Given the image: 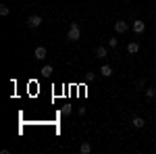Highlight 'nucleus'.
<instances>
[{
  "mask_svg": "<svg viewBox=\"0 0 156 154\" xmlns=\"http://www.w3.org/2000/svg\"><path fill=\"white\" fill-rule=\"evenodd\" d=\"M79 38H81V27H79V23H71V27H69V34H67V40L77 42Z\"/></svg>",
  "mask_w": 156,
  "mask_h": 154,
  "instance_id": "f257e3e1",
  "label": "nucleus"
},
{
  "mask_svg": "<svg viewBox=\"0 0 156 154\" xmlns=\"http://www.w3.org/2000/svg\"><path fill=\"white\" fill-rule=\"evenodd\" d=\"M40 25H42V17H40V15H31V17L27 19V27H29V29H36Z\"/></svg>",
  "mask_w": 156,
  "mask_h": 154,
  "instance_id": "f03ea898",
  "label": "nucleus"
},
{
  "mask_svg": "<svg viewBox=\"0 0 156 154\" xmlns=\"http://www.w3.org/2000/svg\"><path fill=\"white\" fill-rule=\"evenodd\" d=\"M46 54H48L46 46H37V48H36V52H34V56H36L37 60H44V59H46Z\"/></svg>",
  "mask_w": 156,
  "mask_h": 154,
  "instance_id": "7ed1b4c3",
  "label": "nucleus"
},
{
  "mask_svg": "<svg viewBox=\"0 0 156 154\" xmlns=\"http://www.w3.org/2000/svg\"><path fill=\"white\" fill-rule=\"evenodd\" d=\"M127 29H129L127 21H117V23H115V31H117V34H125Z\"/></svg>",
  "mask_w": 156,
  "mask_h": 154,
  "instance_id": "20e7f679",
  "label": "nucleus"
},
{
  "mask_svg": "<svg viewBox=\"0 0 156 154\" xmlns=\"http://www.w3.org/2000/svg\"><path fill=\"white\" fill-rule=\"evenodd\" d=\"M144 29H146V23L142 21V19L133 21V31H135V34H144Z\"/></svg>",
  "mask_w": 156,
  "mask_h": 154,
  "instance_id": "39448f33",
  "label": "nucleus"
},
{
  "mask_svg": "<svg viewBox=\"0 0 156 154\" xmlns=\"http://www.w3.org/2000/svg\"><path fill=\"white\" fill-rule=\"evenodd\" d=\"M131 125L135 127V129H142V127H146V119H142V117H133V119H131Z\"/></svg>",
  "mask_w": 156,
  "mask_h": 154,
  "instance_id": "423d86ee",
  "label": "nucleus"
},
{
  "mask_svg": "<svg viewBox=\"0 0 156 154\" xmlns=\"http://www.w3.org/2000/svg\"><path fill=\"white\" fill-rule=\"evenodd\" d=\"M94 54H96V59H106V54H108L106 46H96V50H94Z\"/></svg>",
  "mask_w": 156,
  "mask_h": 154,
  "instance_id": "0eeeda50",
  "label": "nucleus"
},
{
  "mask_svg": "<svg viewBox=\"0 0 156 154\" xmlns=\"http://www.w3.org/2000/svg\"><path fill=\"white\" fill-rule=\"evenodd\" d=\"M100 75L102 77H112V67L110 65H102L100 67Z\"/></svg>",
  "mask_w": 156,
  "mask_h": 154,
  "instance_id": "6e6552de",
  "label": "nucleus"
},
{
  "mask_svg": "<svg viewBox=\"0 0 156 154\" xmlns=\"http://www.w3.org/2000/svg\"><path fill=\"white\" fill-rule=\"evenodd\" d=\"M127 52H129V54H137V52H140V44H137V42H129V44H127Z\"/></svg>",
  "mask_w": 156,
  "mask_h": 154,
  "instance_id": "1a4fd4ad",
  "label": "nucleus"
},
{
  "mask_svg": "<svg viewBox=\"0 0 156 154\" xmlns=\"http://www.w3.org/2000/svg\"><path fill=\"white\" fill-rule=\"evenodd\" d=\"M52 71H54V69H52V65H44V67L40 69V73H42L44 77H48V75H52Z\"/></svg>",
  "mask_w": 156,
  "mask_h": 154,
  "instance_id": "9d476101",
  "label": "nucleus"
},
{
  "mask_svg": "<svg viewBox=\"0 0 156 154\" xmlns=\"http://www.w3.org/2000/svg\"><path fill=\"white\" fill-rule=\"evenodd\" d=\"M79 152H81V154H90V152H92V146H90L87 142H81V146H79Z\"/></svg>",
  "mask_w": 156,
  "mask_h": 154,
  "instance_id": "9b49d317",
  "label": "nucleus"
},
{
  "mask_svg": "<svg viewBox=\"0 0 156 154\" xmlns=\"http://www.w3.org/2000/svg\"><path fill=\"white\" fill-rule=\"evenodd\" d=\"M71 110H73V108H71V104H65V106L60 108V113H62L65 117H67V115H71Z\"/></svg>",
  "mask_w": 156,
  "mask_h": 154,
  "instance_id": "f8f14e48",
  "label": "nucleus"
},
{
  "mask_svg": "<svg viewBox=\"0 0 156 154\" xmlns=\"http://www.w3.org/2000/svg\"><path fill=\"white\" fill-rule=\"evenodd\" d=\"M146 96H148V98H156V88H148V90H146Z\"/></svg>",
  "mask_w": 156,
  "mask_h": 154,
  "instance_id": "ddd939ff",
  "label": "nucleus"
},
{
  "mask_svg": "<svg viewBox=\"0 0 156 154\" xmlns=\"http://www.w3.org/2000/svg\"><path fill=\"white\" fill-rule=\"evenodd\" d=\"M9 11H11V9H9L6 4H2V6H0V15H2V17H6V15H9Z\"/></svg>",
  "mask_w": 156,
  "mask_h": 154,
  "instance_id": "4468645a",
  "label": "nucleus"
},
{
  "mask_svg": "<svg viewBox=\"0 0 156 154\" xmlns=\"http://www.w3.org/2000/svg\"><path fill=\"white\" fill-rule=\"evenodd\" d=\"M108 46L115 48V46H117V40H115V38H110V40H108Z\"/></svg>",
  "mask_w": 156,
  "mask_h": 154,
  "instance_id": "2eb2a0df",
  "label": "nucleus"
},
{
  "mask_svg": "<svg viewBox=\"0 0 156 154\" xmlns=\"http://www.w3.org/2000/svg\"><path fill=\"white\" fill-rule=\"evenodd\" d=\"M135 85H137V88H144L146 81H144V79H137V83H135Z\"/></svg>",
  "mask_w": 156,
  "mask_h": 154,
  "instance_id": "dca6fc26",
  "label": "nucleus"
}]
</instances>
